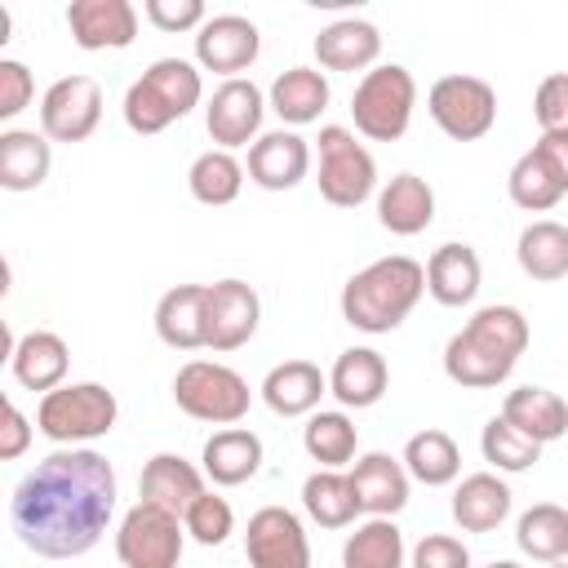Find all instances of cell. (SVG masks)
<instances>
[{
  "label": "cell",
  "instance_id": "obj_1",
  "mask_svg": "<svg viewBox=\"0 0 568 568\" xmlns=\"http://www.w3.org/2000/svg\"><path fill=\"white\" fill-rule=\"evenodd\" d=\"M115 466L98 448H53L9 497V524L40 559L89 555L115 515Z\"/></svg>",
  "mask_w": 568,
  "mask_h": 568
},
{
  "label": "cell",
  "instance_id": "obj_2",
  "mask_svg": "<svg viewBox=\"0 0 568 568\" xmlns=\"http://www.w3.org/2000/svg\"><path fill=\"white\" fill-rule=\"evenodd\" d=\"M426 293V266L417 257H404V253H390V257H377L368 262L364 271H355L342 288V320L359 333H390L399 328L413 306L422 302Z\"/></svg>",
  "mask_w": 568,
  "mask_h": 568
},
{
  "label": "cell",
  "instance_id": "obj_3",
  "mask_svg": "<svg viewBox=\"0 0 568 568\" xmlns=\"http://www.w3.org/2000/svg\"><path fill=\"white\" fill-rule=\"evenodd\" d=\"M204 98V80H200V67L186 62V58H155L124 93V124L142 138H155L164 133L173 120L191 115Z\"/></svg>",
  "mask_w": 568,
  "mask_h": 568
},
{
  "label": "cell",
  "instance_id": "obj_4",
  "mask_svg": "<svg viewBox=\"0 0 568 568\" xmlns=\"http://www.w3.org/2000/svg\"><path fill=\"white\" fill-rule=\"evenodd\" d=\"M120 404L102 382H67L36 404V430L53 439L58 448H84L89 439H102L115 430Z\"/></svg>",
  "mask_w": 568,
  "mask_h": 568
},
{
  "label": "cell",
  "instance_id": "obj_5",
  "mask_svg": "<svg viewBox=\"0 0 568 568\" xmlns=\"http://www.w3.org/2000/svg\"><path fill=\"white\" fill-rule=\"evenodd\" d=\"M413 106H417V80L399 62H382L364 71L351 93L355 133L368 142H399L413 124Z\"/></svg>",
  "mask_w": 568,
  "mask_h": 568
},
{
  "label": "cell",
  "instance_id": "obj_6",
  "mask_svg": "<svg viewBox=\"0 0 568 568\" xmlns=\"http://www.w3.org/2000/svg\"><path fill=\"white\" fill-rule=\"evenodd\" d=\"M173 399L186 417L209 422V426H235L248 417L253 390L248 382L217 359H186L173 377Z\"/></svg>",
  "mask_w": 568,
  "mask_h": 568
},
{
  "label": "cell",
  "instance_id": "obj_7",
  "mask_svg": "<svg viewBox=\"0 0 568 568\" xmlns=\"http://www.w3.org/2000/svg\"><path fill=\"white\" fill-rule=\"evenodd\" d=\"M320 195L333 209H359L377 195V160L346 124L320 129Z\"/></svg>",
  "mask_w": 568,
  "mask_h": 568
},
{
  "label": "cell",
  "instance_id": "obj_8",
  "mask_svg": "<svg viewBox=\"0 0 568 568\" xmlns=\"http://www.w3.org/2000/svg\"><path fill=\"white\" fill-rule=\"evenodd\" d=\"M186 546V524L173 510L133 501L115 528V559L124 568H178Z\"/></svg>",
  "mask_w": 568,
  "mask_h": 568
},
{
  "label": "cell",
  "instance_id": "obj_9",
  "mask_svg": "<svg viewBox=\"0 0 568 568\" xmlns=\"http://www.w3.org/2000/svg\"><path fill=\"white\" fill-rule=\"evenodd\" d=\"M426 111L453 142H475L497 124V89L479 75H439L426 93Z\"/></svg>",
  "mask_w": 568,
  "mask_h": 568
},
{
  "label": "cell",
  "instance_id": "obj_10",
  "mask_svg": "<svg viewBox=\"0 0 568 568\" xmlns=\"http://www.w3.org/2000/svg\"><path fill=\"white\" fill-rule=\"evenodd\" d=\"M102 124V84L93 75H62L40 98V133L49 142H84Z\"/></svg>",
  "mask_w": 568,
  "mask_h": 568
},
{
  "label": "cell",
  "instance_id": "obj_11",
  "mask_svg": "<svg viewBox=\"0 0 568 568\" xmlns=\"http://www.w3.org/2000/svg\"><path fill=\"white\" fill-rule=\"evenodd\" d=\"M248 568H311V541L302 519L288 506H262L244 528Z\"/></svg>",
  "mask_w": 568,
  "mask_h": 568
},
{
  "label": "cell",
  "instance_id": "obj_12",
  "mask_svg": "<svg viewBox=\"0 0 568 568\" xmlns=\"http://www.w3.org/2000/svg\"><path fill=\"white\" fill-rule=\"evenodd\" d=\"M262 115H266V93L253 80H222L204 106V129L222 151L253 146L262 138Z\"/></svg>",
  "mask_w": 568,
  "mask_h": 568
},
{
  "label": "cell",
  "instance_id": "obj_13",
  "mask_svg": "<svg viewBox=\"0 0 568 568\" xmlns=\"http://www.w3.org/2000/svg\"><path fill=\"white\" fill-rule=\"evenodd\" d=\"M257 53H262L257 22H248L240 13H217L195 31V67L200 71L240 80V71H248L257 62Z\"/></svg>",
  "mask_w": 568,
  "mask_h": 568
},
{
  "label": "cell",
  "instance_id": "obj_14",
  "mask_svg": "<svg viewBox=\"0 0 568 568\" xmlns=\"http://www.w3.org/2000/svg\"><path fill=\"white\" fill-rule=\"evenodd\" d=\"M262 324V297L253 284L244 280H217L209 284V351L226 355V351H240L253 342Z\"/></svg>",
  "mask_w": 568,
  "mask_h": 568
},
{
  "label": "cell",
  "instance_id": "obj_15",
  "mask_svg": "<svg viewBox=\"0 0 568 568\" xmlns=\"http://www.w3.org/2000/svg\"><path fill=\"white\" fill-rule=\"evenodd\" d=\"M248 182L262 191H293L306 173H311V142L297 129H275L262 133L248 146V164H244Z\"/></svg>",
  "mask_w": 568,
  "mask_h": 568
},
{
  "label": "cell",
  "instance_id": "obj_16",
  "mask_svg": "<svg viewBox=\"0 0 568 568\" xmlns=\"http://www.w3.org/2000/svg\"><path fill=\"white\" fill-rule=\"evenodd\" d=\"M67 31L80 49H129L138 40V9L129 0H71Z\"/></svg>",
  "mask_w": 568,
  "mask_h": 568
},
{
  "label": "cell",
  "instance_id": "obj_17",
  "mask_svg": "<svg viewBox=\"0 0 568 568\" xmlns=\"http://www.w3.org/2000/svg\"><path fill=\"white\" fill-rule=\"evenodd\" d=\"M155 337L173 351H200L209 342V284H173L155 302Z\"/></svg>",
  "mask_w": 568,
  "mask_h": 568
},
{
  "label": "cell",
  "instance_id": "obj_18",
  "mask_svg": "<svg viewBox=\"0 0 568 568\" xmlns=\"http://www.w3.org/2000/svg\"><path fill=\"white\" fill-rule=\"evenodd\" d=\"M200 493H209V488H204V470L191 466V462L178 457V453H155V457L142 466V475H138V501H151V506H160V510H173L178 519L195 506Z\"/></svg>",
  "mask_w": 568,
  "mask_h": 568
},
{
  "label": "cell",
  "instance_id": "obj_19",
  "mask_svg": "<svg viewBox=\"0 0 568 568\" xmlns=\"http://www.w3.org/2000/svg\"><path fill=\"white\" fill-rule=\"evenodd\" d=\"M351 488H355L364 515L395 519L408 506V470L390 453H364V457H355L351 462Z\"/></svg>",
  "mask_w": 568,
  "mask_h": 568
},
{
  "label": "cell",
  "instance_id": "obj_20",
  "mask_svg": "<svg viewBox=\"0 0 568 568\" xmlns=\"http://www.w3.org/2000/svg\"><path fill=\"white\" fill-rule=\"evenodd\" d=\"M390 386V368L373 346H346L328 368V395L342 408H373Z\"/></svg>",
  "mask_w": 568,
  "mask_h": 568
},
{
  "label": "cell",
  "instance_id": "obj_21",
  "mask_svg": "<svg viewBox=\"0 0 568 568\" xmlns=\"http://www.w3.org/2000/svg\"><path fill=\"white\" fill-rule=\"evenodd\" d=\"M328 395V373L311 359H284L262 377V404L275 417H311Z\"/></svg>",
  "mask_w": 568,
  "mask_h": 568
},
{
  "label": "cell",
  "instance_id": "obj_22",
  "mask_svg": "<svg viewBox=\"0 0 568 568\" xmlns=\"http://www.w3.org/2000/svg\"><path fill=\"white\" fill-rule=\"evenodd\" d=\"M382 58V31L368 18H337L315 36V62L324 71H373Z\"/></svg>",
  "mask_w": 568,
  "mask_h": 568
},
{
  "label": "cell",
  "instance_id": "obj_23",
  "mask_svg": "<svg viewBox=\"0 0 568 568\" xmlns=\"http://www.w3.org/2000/svg\"><path fill=\"white\" fill-rule=\"evenodd\" d=\"M9 368H13V382H18V386L49 395V390L67 386L71 351H67V342H62L58 333L31 328V333L18 337V346H13V355H9Z\"/></svg>",
  "mask_w": 568,
  "mask_h": 568
},
{
  "label": "cell",
  "instance_id": "obj_24",
  "mask_svg": "<svg viewBox=\"0 0 568 568\" xmlns=\"http://www.w3.org/2000/svg\"><path fill=\"white\" fill-rule=\"evenodd\" d=\"M479 284H484V266H479V253L470 244H439L426 262V293L439 302V306H470L479 297Z\"/></svg>",
  "mask_w": 568,
  "mask_h": 568
},
{
  "label": "cell",
  "instance_id": "obj_25",
  "mask_svg": "<svg viewBox=\"0 0 568 568\" xmlns=\"http://www.w3.org/2000/svg\"><path fill=\"white\" fill-rule=\"evenodd\" d=\"M510 484L497 470H475L453 488V524L462 532H493L510 515Z\"/></svg>",
  "mask_w": 568,
  "mask_h": 568
},
{
  "label": "cell",
  "instance_id": "obj_26",
  "mask_svg": "<svg viewBox=\"0 0 568 568\" xmlns=\"http://www.w3.org/2000/svg\"><path fill=\"white\" fill-rule=\"evenodd\" d=\"M377 222L390 235H422L435 222V191L417 173H395L386 186H377Z\"/></svg>",
  "mask_w": 568,
  "mask_h": 568
},
{
  "label": "cell",
  "instance_id": "obj_27",
  "mask_svg": "<svg viewBox=\"0 0 568 568\" xmlns=\"http://www.w3.org/2000/svg\"><path fill=\"white\" fill-rule=\"evenodd\" d=\"M200 470L204 479H213L217 488H235L248 484L262 470V439L248 426H222L217 435H209L204 453H200Z\"/></svg>",
  "mask_w": 568,
  "mask_h": 568
},
{
  "label": "cell",
  "instance_id": "obj_28",
  "mask_svg": "<svg viewBox=\"0 0 568 568\" xmlns=\"http://www.w3.org/2000/svg\"><path fill=\"white\" fill-rule=\"evenodd\" d=\"M328 98H333V89H328V75H324V71H315V67H288V71H280V75L271 80L266 106H271L284 124L302 129V124H315V120L324 115Z\"/></svg>",
  "mask_w": 568,
  "mask_h": 568
},
{
  "label": "cell",
  "instance_id": "obj_29",
  "mask_svg": "<svg viewBox=\"0 0 568 568\" xmlns=\"http://www.w3.org/2000/svg\"><path fill=\"white\" fill-rule=\"evenodd\" d=\"M501 417L541 448L568 435V404L546 386H515L501 399Z\"/></svg>",
  "mask_w": 568,
  "mask_h": 568
},
{
  "label": "cell",
  "instance_id": "obj_30",
  "mask_svg": "<svg viewBox=\"0 0 568 568\" xmlns=\"http://www.w3.org/2000/svg\"><path fill=\"white\" fill-rule=\"evenodd\" d=\"M53 169V146L36 129H4L0 133V186L4 191H36Z\"/></svg>",
  "mask_w": 568,
  "mask_h": 568
},
{
  "label": "cell",
  "instance_id": "obj_31",
  "mask_svg": "<svg viewBox=\"0 0 568 568\" xmlns=\"http://www.w3.org/2000/svg\"><path fill=\"white\" fill-rule=\"evenodd\" d=\"M515 257H519V271L537 284L564 280L568 275V226L555 222V217L528 222L515 240Z\"/></svg>",
  "mask_w": 568,
  "mask_h": 568
},
{
  "label": "cell",
  "instance_id": "obj_32",
  "mask_svg": "<svg viewBox=\"0 0 568 568\" xmlns=\"http://www.w3.org/2000/svg\"><path fill=\"white\" fill-rule=\"evenodd\" d=\"M399 462H404L408 479H417V484H426V488H444V484H453V479L462 475V448H457V439H453L448 430H439V426H426V430L408 435Z\"/></svg>",
  "mask_w": 568,
  "mask_h": 568
},
{
  "label": "cell",
  "instance_id": "obj_33",
  "mask_svg": "<svg viewBox=\"0 0 568 568\" xmlns=\"http://www.w3.org/2000/svg\"><path fill=\"white\" fill-rule=\"evenodd\" d=\"M302 448L311 462H320V470H337V466L355 462L359 430L342 408H315L302 426Z\"/></svg>",
  "mask_w": 568,
  "mask_h": 568
},
{
  "label": "cell",
  "instance_id": "obj_34",
  "mask_svg": "<svg viewBox=\"0 0 568 568\" xmlns=\"http://www.w3.org/2000/svg\"><path fill=\"white\" fill-rule=\"evenodd\" d=\"M408 550H404V532L395 519L368 515L364 524H355V532L342 546V568H404Z\"/></svg>",
  "mask_w": 568,
  "mask_h": 568
},
{
  "label": "cell",
  "instance_id": "obj_35",
  "mask_svg": "<svg viewBox=\"0 0 568 568\" xmlns=\"http://www.w3.org/2000/svg\"><path fill=\"white\" fill-rule=\"evenodd\" d=\"M444 373H448V382H457L466 390H488V386H501L515 373V364L501 359V355H493L475 337L453 333L448 346H444Z\"/></svg>",
  "mask_w": 568,
  "mask_h": 568
},
{
  "label": "cell",
  "instance_id": "obj_36",
  "mask_svg": "<svg viewBox=\"0 0 568 568\" xmlns=\"http://www.w3.org/2000/svg\"><path fill=\"white\" fill-rule=\"evenodd\" d=\"M515 546L537 564L568 559V510L555 501H537L515 524Z\"/></svg>",
  "mask_w": 568,
  "mask_h": 568
},
{
  "label": "cell",
  "instance_id": "obj_37",
  "mask_svg": "<svg viewBox=\"0 0 568 568\" xmlns=\"http://www.w3.org/2000/svg\"><path fill=\"white\" fill-rule=\"evenodd\" d=\"M302 510L320 528H346V524H355V515H364L359 510V497L351 488V475H342V470H315V475H306V484H302Z\"/></svg>",
  "mask_w": 568,
  "mask_h": 568
},
{
  "label": "cell",
  "instance_id": "obj_38",
  "mask_svg": "<svg viewBox=\"0 0 568 568\" xmlns=\"http://www.w3.org/2000/svg\"><path fill=\"white\" fill-rule=\"evenodd\" d=\"M186 186H191V195H195L200 204H209V209L235 204L240 191H244V164L235 160V151L213 146V151H204V155L191 160V169H186Z\"/></svg>",
  "mask_w": 568,
  "mask_h": 568
},
{
  "label": "cell",
  "instance_id": "obj_39",
  "mask_svg": "<svg viewBox=\"0 0 568 568\" xmlns=\"http://www.w3.org/2000/svg\"><path fill=\"white\" fill-rule=\"evenodd\" d=\"M462 333H466V337H475L479 346H488L493 355L510 359V364H519V355L528 351V320H524V311H519V306H506V302L479 306V311L466 320V328H462Z\"/></svg>",
  "mask_w": 568,
  "mask_h": 568
},
{
  "label": "cell",
  "instance_id": "obj_40",
  "mask_svg": "<svg viewBox=\"0 0 568 568\" xmlns=\"http://www.w3.org/2000/svg\"><path fill=\"white\" fill-rule=\"evenodd\" d=\"M506 191H510V200H515L524 213H546V209H555V204L568 195V191H564V182L550 173V164H546L532 146L510 164Z\"/></svg>",
  "mask_w": 568,
  "mask_h": 568
},
{
  "label": "cell",
  "instance_id": "obj_41",
  "mask_svg": "<svg viewBox=\"0 0 568 568\" xmlns=\"http://www.w3.org/2000/svg\"><path fill=\"white\" fill-rule=\"evenodd\" d=\"M479 453H484V462H488L497 475H519V470L537 466L541 444H532L524 430H515V426L497 413V417L484 426V435H479Z\"/></svg>",
  "mask_w": 568,
  "mask_h": 568
},
{
  "label": "cell",
  "instance_id": "obj_42",
  "mask_svg": "<svg viewBox=\"0 0 568 568\" xmlns=\"http://www.w3.org/2000/svg\"><path fill=\"white\" fill-rule=\"evenodd\" d=\"M182 524H186V537H191V541H200V546H222V541L235 532V510H231L226 497L200 493L195 506L182 515Z\"/></svg>",
  "mask_w": 568,
  "mask_h": 568
},
{
  "label": "cell",
  "instance_id": "obj_43",
  "mask_svg": "<svg viewBox=\"0 0 568 568\" xmlns=\"http://www.w3.org/2000/svg\"><path fill=\"white\" fill-rule=\"evenodd\" d=\"M532 115L541 133H564L568 129V71H555L537 84L532 93Z\"/></svg>",
  "mask_w": 568,
  "mask_h": 568
},
{
  "label": "cell",
  "instance_id": "obj_44",
  "mask_svg": "<svg viewBox=\"0 0 568 568\" xmlns=\"http://www.w3.org/2000/svg\"><path fill=\"white\" fill-rule=\"evenodd\" d=\"M142 13H146V22L155 31H169V36L173 31H200L209 22V13H204L200 0H146Z\"/></svg>",
  "mask_w": 568,
  "mask_h": 568
},
{
  "label": "cell",
  "instance_id": "obj_45",
  "mask_svg": "<svg viewBox=\"0 0 568 568\" xmlns=\"http://www.w3.org/2000/svg\"><path fill=\"white\" fill-rule=\"evenodd\" d=\"M413 568H470V550L462 537H448V532H426L417 546H413Z\"/></svg>",
  "mask_w": 568,
  "mask_h": 568
},
{
  "label": "cell",
  "instance_id": "obj_46",
  "mask_svg": "<svg viewBox=\"0 0 568 568\" xmlns=\"http://www.w3.org/2000/svg\"><path fill=\"white\" fill-rule=\"evenodd\" d=\"M36 98V80L18 58H0V120H13L31 106Z\"/></svg>",
  "mask_w": 568,
  "mask_h": 568
},
{
  "label": "cell",
  "instance_id": "obj_47",
  "mask_svg": "<svg viewBox=\"0 0 568 568\" xmlns=\"http://www.w3.org/2000/svg\"><path fill=\"white\" fill-rule=\"evenodd\" d=\"M27 448H31V422H27V413H22L13 399H4V426H0V462H18Z\"/></svg>",
  "mask_w": 568,
  "mask_h": 568
},
{
  "label": "cell",
  "instance_id": "obj_48",
  "mask_svg": "<svg viewBox=\"0 0 568 568\" xmlns=\"http://www.w3.org/2000/svg\"><path fill=\"white\" fill-rule=\"evenodd\" d=\"M532 151L550 164V173L564 182V191H568V129L564 133H541L537 142H532Z\"/></svg>",
  "mask_w": 568,
  "mask_h": 568
},
{
  "label": "cell",
  "instance_id": "obj_49",
  "mask_svg": "<svg viewBox=\"0 0 568 568\" xmlns=\"http://www.w3.org/2000/svg\"><path fill=\"white\" fill-rule=\"evenodd\" d=\"M488 568H519V564H515V559H493Z\"/></svg>",
  "mask_w": 568,
  "mask_h": 568
},
{
  "label": "cell",
  "instance_id": "obj_50",
  "mask_svg": "<svg viewBox=\"0 0 568 568\" xmlns=\"http://www.w3.org/2000/svg\"><path fill=\"white\" fill-rule=\"evenodd\" d=\"M546 568H568V559H559V564H546Z\"/></svg>",
  "mask_w": 568,
  "mask_h": 568
}]
</instances>
